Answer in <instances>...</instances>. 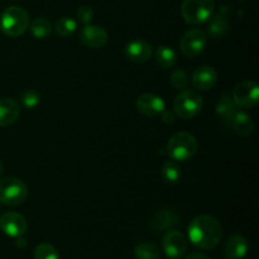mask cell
<instances>
[{"instance_id": "6da1fadb", "label": "cell", "mask_w": 259, "mask_h": 259, "mask_svg": "<svg viewBox=\"0 0 259 259\" xmlns=\"http://www.w3.org/2000/svg\"><path fill=\"white\" fill-rule=\"evenodd\" d=\"M189 239L200 249H214L223 237L222 224L211 215H199L189 225Z\"/></svg>"}, {"instance_id": "7a4b0ae2", "label": "cell", "mask_w": 259, "mask_h": 259, "mask_svg": "<svg viewBox=\"0 0 259 259\" xmlns=\"http://www.w3.org/2000/svg\"><path fill=\"white\" fill-rule=\"evenodd\" d=\"M199 151V143L191 133L179 132L168 139L167 153L172 159L185 162L191 159Z\"/></svg>"}, {"instance_id": "3957f363", "label": "cell", "mask_w": 259, "mask_h": 259, "mask_svg": "<svg viewBox=\"0 0 259 259\" xmlns=\"http://www.w3.org/2000/svg\"><path fill=\"white\" fill-rule=\"evenodd\" d=\"M29 27V15L23 8L9 7L3 12L0 28L8 37H19Z\"/></svg>"}, {"instance_id": "277c9868", "label": "cell", "mask_w": 259, "mask_h": 259, "mask_svg": "<svg viewBox=\"0 0 259 259\" xmlns=\"http://www.w3.org/2000/svg\"><path fill=\"white\" fill-rule=\"evenodd\" d=\"M215 10V0H184L181 4V14L189 24H202L212 17Z\"/></svg>"}, {"instance_id": "5b68a950", "label": "cell", "mask_w": 259, "mask_h": 259, "mask_svg": "<svg viewBox=\"0 0 259 259\" xmlns=\"http://www.w3.org/2000/svg\"><path fill=\"white\" fill-rule=\"evenodd\" d=\"M202 98L195 90H182L174 101V110L179 118L192 119L201 111Z\"/></svg>"}, {"instance_id": "8992f818", "label": "cell", "mask_w": 259, "mask_h": 259, "mask_svg": "<svg viewBox=\"0 0 259 259\" xmlns=\"http://www.w3.org/2000/svg\"><path fill=\"white\" fill-rule=\"evenodd\" d=\"M28 197V187L22 180L7 177L0 181V202L8 206L23 204Z\"/></svg>"}, {"instance_id": "52a82bcc", "label": "cell", "mask_w": 259, "mask_h": 259, "mask_svg": "<svg viewBox=\"0 0 259 259\" xmlns=\"http://www.w3.org/2000/svg\"><path fill=\"white\" fill-rule=\"evenodd\" d=\"M233 101L239 108H253L259 101V86L255 81L245 80L235 86Z\"/></svg>"}, {"instance_id": "ba28073f", "label": "cell", "mask_w": 259, "mask_h": 259, "mask_svg": "<svg viewBox=\"0 0 259 259\" xmlns=\"http://www.w3.org/2000/svg\"><path fill=\"white\" fill-rule=\"evenodd\" d=\"M207 46V35L201 29H191L184 34L180 42L181 52L186 57H196Z\"/></svg>"}, {"instance_id": "9c48e42d", "label": "cell", "mask_w": 259, "mask_h": 259, "mask_svg": "<svg viewBox=\"0 0 259 259\" xmlns=\"http://www.w3.org/2000/svg\"><path fill=\"white\" fill-rule=\"evenodd\" d=\"M0 229L8 237L20 238L28 230L27 220L19 212H5V214H3L0 217Z\"/></svg>"}, {"instance_id": "30bf717a", "label": "cell", "mask_w": 259, "mask_h": 259, "mask_svg": "<svg viewBox=\"0 0 259 259\" xmlns=\"http://www.w3.org/2000/svg\"><path fill=\"white\" fill-rule=\"evenodd\" d=\"M164 254L171 259H179L186 253L187 242L185 235L179 230H168L162 239Z\"/></svg>"}, {"instance_id": "8fae6325", "label": "cell", "mask_w": 259, "mask_h": 259, "mask_svg": "<svg viewBox=\"0 0 259 259\" xmlns=\"http://www.w3.org/2000/svg\"><path fill=\"white\" fill-rule=\"evenodd\" d=\"M137 109L143 115L156 118L166 110V103L163 99L154 94H143L137 99Z\"/></svg>"}, {"instance_id": "7c38bea8", "label": "cell", "mask_w": 259, "mask_h": 259, "mask_svg": "<svg viewBox=\"0 0 259 259\" xmlns=\"http://www.w3.org/2000/svg\"><path fill=\"white\" fill-rule=\"evenodd\" d=\"M108 32L99 25L86 24L80 33V40L83 46L89 48H101L108 43Z\"/></svg>"}, {"instance_id": "4fadbf2b", "label": "cell", "mask_w": 259, "mask_h": 259, "mask_svg": "<svg viewBox=\"0 0 259 259\" xmlns=\"http://www.w3.org/2000/svg\"><path fill=\"white\" fill-rule=\"evenodd\" d=\"M125 56L128 60H131L132 62L142 63L148 61L152 57V53H153V48L146 40H132L128 45L125 46Z\"/></svg>"}, {"instance_id": "5bb4252c", "label": "cell", "mask_w": 259, "mask_h": 259, "mask_svg": "<svg viewBox=\"0 0 259 259\" xmlns=\"http://www.w3.org/2000/svg\"><path fill=\"white\" fill-rule=\"evenodd\" d=\"M230 18L228 15L227 8L223 7L220 9V12L217 15L211 17L209 19V28H207V33L211 38L218 39V38H222L227 34L230 30Z\"/></svg>"}, {"instance_id": "9a60e30c", "label": "cell", "mask_w": 259, "mask_h": 259, "mask_svg": "<svg viewBox=\"0 0 259 259\" xmlns=\"http://www.w3.org/2000/svg\"><path fill=\"white\" fill-rule=\"evenodd\" d=\"M218 82V72L211 66H201L192 75V85L201 91H207Z\"/></svg>"}, {"instance_id": "2e32d148", "label": "cell", "mask_w": 259, "mask_h": 259, "mask_svg": "<svg viewBox=\"0 0 259 259\" xmlns=\"http://www.w3.org/2000/svg\"><path fill=\"white\" fill-rule=\"evenodd\" d=\"M179 223L180 217L176 211L171 209H163L152 218V229L157 233L168 232L177 227Z\"/></svg>"}, {"instance_id": "e0dca14e", "label": "cell", "mask_w": 259, "mask_h": 259, "mask_svg": "<svg viewBox=\"0 0 259 259\" xmlns=\"http://www.w3.org/2000/svg\"><path fill=\"white\" fill-rule=\"evenodd\" d=\"M248 252V242L243 235L234 234L228 238L224 247L227 259H243Z\"/></svg>"}, {"instance_id": "ac0fdd59", "label": "cell", "mask_w": 259, "mask_h": 259, "mask_svg": "<svg viewBox=\"0 0 259 259\" xmlns=\"http://www.w3.org/2000/svg\"><path fill=\"white\" fill-rule=\"evenodd\" d=\"M20 108L12 98L0 99V126H9L19 118Z\"/></svg>"}, {"instance_id": "d6986e66", "label": "cell", "mask_w": 259, "mask_h": 259, "mask_svg": "<svg viewBox=\"0 0 259 259\" xmlns=\"http://www.w3.org/2000/svg\"><path fill=\"white\" fill-rule=\"evenodd\" d=\"M230 125L234 129L235 133L240 137H249L252 136L253 132H254V121L253 119L248 115L244 111H235V114L233 115L232 120H230Z\"/></svg>"}, {"instance_id": "ffe728a7", "label": "cell", "mask_w": 259, "mask_h": 259, "mask_svg": "<svg viewBox=\"0 0 259 259\" xmlns=\"http://www.w3.org/2000/svg\"><path fill=\"white\" fill-rule=\"evenodd\" d=\"M215 111H217V114L223 119V120L227 121V123H230L233 115H234L235 111H237V105H235V103L233 101V98H230L229 95L224 94L217 103Z\"/></svg>"}, {"instance_id": "44dd1931", "label": "cell", "mask_w": 259, "mask_h": 259, "mask_svg": "<svg viewBox=\"0 0 259 259\" xmlns=\"http://www.w3.org/2000/svg\"><path fill=\"white\" fill-rule=\"evenodd\" d=\"M156 60L162 68H171L176 65L177 56L169 46H159L156 51Z\"/></svg>"}, {"instance_id": "7402d4cb", "label": "cell", "mask_w": 259, "mask_h": 259, "mask_svg": "<svg viewBox=\"0 0 259 259\" xmlns=\"http://www.w3.org/2000/svg\"><path fill=\"white\" fill-rule=\"evenodd\" d=\"M30 32H32L33 37L37 39H43V38L48 37L52 32V24L46 18L39 17L35 18L32 23H30Z\"/></svg>"}, {"instance_id": "603a6c76", "label": "cell", "mask_w": 259, "mask_h": 259, "mask_svg": "<svg viewBox=\"0 0 259 259\" xmlns=\"http://www.w3.org/2000/svg\"><path fill=\"white\" fill-rule=\"evenodd\" d=\"M56 33L63 38L72 35L77 29V22L71 17H61L55 24Z\"/></svg>"}, {"instance_id": "cb8c5ba5", "label": "cell", "mask_w": 259, "mask_h": 259, "mask_svg": "<svg viewBox=\"0 0 259 259\" xmlns=\"http://www.w3.org/2000/svg\"><path fill=\"white\" fill-rule=\"evenodd\" d=\"M162 177L167 184H177L181 179V168L175 161L164 162L162 166Z\"/></svg>"}, {"instance_id": "d4e9b609", "label": "cell", "mask_w": 259, "mask_h": 259, "mask_svg": "<svg viewBox=\"0 0 259 259\" xmlns=\"http://www.w3.org/2000/svg\"><path fill=\"white\" fill-rule=\"evenodd\" d=\"M134 254L137 259H158L161 253H159L158 247L153 243H141L134 249Z\"/></svg>"}, {"instance_id": "484cf974", "label": "cell", "mask_w": 259, "mask_h": 259, "mask_svg": "<svg viewBox=\"0 0 259 259\" xmlns=\"http://www.w3.org/2000/svg\"><path fill=\"white\" fill-rule=\"evenodd\" d=\"M169 82L177 90H186L187 85H189V76L181 68L174 70L169 75Z\"/></svg>"}, {"instance_id": "4316f807", "label": "cell", "mask_w": 259, "mask_h": 259, "mask_svg": "<svg viewBox=\"0 0 259 259\" xmlns=\"http://www.w3.org/2000/svg\"><path fill=\"white\" fill-rule=\"evenodd\" d=\"M34 259H60V254L53 245L42 243L34 249Z\"/></svg>"}, {"instance_id": "83f0119b", "label": "cell", "mask_w": 259, "mask_h": 259, "mask_svg": "<svg viewBox=\"0 0 259 259\" xmlns=\"http://www.w3.org/2000/svg\"><path fill=\"white\" fill-rule=\"evenodd\" d=\"M22 103L25 108L33 109L39 104L40 94L35 90H27L22 94Z\"/></svg>"}, {"instance_id": "f1b7e54d", "label": "cell", "mask_w": 259, "mask_h": 259, "mask_svg": "<svg viewBox=\"0 0 259 259\" xmlns=\"http://www.w3.org/2000/svg\"><path fill=\"white\" fill-rule=\"evenodd\" d=\"M76 17H77L78 22H81L82 24H89L94 18L93 8L88 7V5H82V7L78 8L77 12H76Z\"/></svg>"}, {"instance_id": "f546056e", "label": "cell", "mask_w": 259, "mask_h": 259, "mask_svg": "<svg viewBox=\"0 0 259 259\" xmlns=\"http://www.w3.org/2000/svg\"><path fill=\"white\" fill-rule=\"evenodd\" d=\"M161 116H162V120H163V123L172 124L175 121V115H174V113H171V111L164 110L163 113L161 114Z\"/></svg>"}, {"instance_id": "4dcf8cb0", "label": "cell", "mask_w": 259, "mask_h": 259, "mask_svg": "<svg viewBox=\"0 0 259 259\" xmlns=\"http://www.w3.org/2000/svg\"><path fill=\"white\" fill-rule=\"evenodd\" d=\"M186 259H211V258H209L207 255L202 254V253H191V254L187 255Z\"/></svg>"}, {"instance_id": "1f68e13d", "label": "cell", "mask_w": 259, "mask_h": 259, "mask_svg": "<svg viewBox=\"0 0 259 259\" xmlns=\"http://www.w3.org/2000/svg\"><path fill=\"white\" fill-rule=\"evenodd\" d=\"M3 171H4V166H3V162L0 161V179H2V175H3Z\"/></svg>"}]
</instances>
